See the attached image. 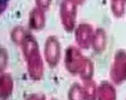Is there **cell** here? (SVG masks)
Instances as JSON below:
<instances>
[{
	"instance_id": "obj_1",
	"label": "cell",
	"mask_w": 126,
	"mask_h": 100,
	"mask_svg": "<svg viewBox=\"0 0 126 100\" xmlns=\"http://www.w3.org/2000/svg\"><path fill=\"white\" fill-rule=\"evenodd\" d=\"M78 6L75 0H62L59 14L62 27L67 33H72L76 28L78 17Z\"/></svg>"
},
{
	"instance_id": "obj_2",
	"label": "cell",
	"mask_w": 126,
	"mask_h": 100,
	"mask_svg": "<svg viewBox=\"0 0 126 100\" xmlns=\"http://www.w3.org/2000/svg\"><path fill=\"white\" fill-rule=\"evenodd\" d=\"M44 60L50 68L53 69L58 66L62 57V46L56 35H49L44 43Z\"/></svg>"
},
{
	"instance_id": "obj_3",
	"label": "cell",
	"mask_w": 126,
	"mask_h": 100,
	"mask_svg": "<svg viewBox=\"0 0 126 100\" xmlns=\"http://www.w3.org/2000/svg\"><path fill=\"white\" fill-rule=\"evenodd\" d=\"M109 76L112 83L121 85L126 81V50L120 49L114 54Z\"/></svg>"
},
{
	"instance_id": "obj_4",
	"label": "cell",
	"mask_w": 126,
	"mask_h": 100,
	"mask_svg": "<svg viewBox=\"0 0 126 100\" xmlns=\"http://www.w3.org/2000/svg\"><path fill=\"white\" fill-rule=\"evenodd\" d=\"M85 58L86 56H83L82 50L78 46H69L65 51V68L70 74L77 76L79 74V71L84 63Z\"/></svg>"
},
{
	"instance_id": "obj_5",
	"label": "cell",
	"mask_w": 126,
	"mask_h": 100,
	"mask_svg": "<svg viewBox=\"0 0 126 100\" xmlns=\"http://www.w3.org/2000/svg\"><path fill=\"white\" fill-rule=\"evenodd\" d=\"M95 30L90 24L81 23L74 30L75 40L81 50H88L92 46Z\"/></svg>"
},
{
	"instance_id": "obj_6",
	"label": "cell",
	"mask_w": 126,
	"mask_h": 100,
	"mask_svg": "<svg viewBox=\"0 0 126 100\" xmlns=\"http://www.w3.org/2000/svg\"><path fill=\"white\" fill-rule=\"evenodd\" d=\"M40 52L30 56L26 59V68L28 76L32 81L38 82L43 79L45 75V62Z\"/></svg>"
},
{
	"instance_id": "obj_7",
	"label": "cell",
	"mask_w": 126,
	"mask_h": 100,
	"mask_svg": "<svg viewBox=\"0 0 126 100\" xmlns=\"http://www.w3.org/2000/svg\"><path fill=\"white\" fill-rule=\"evenodd\" d=\"M46 24V11L34 6L29 13L28 25L30 30L34 31H40L44 30Z\"/></svg>"
},
{
	"instance_id": "obj_8",
	"label": "cell",
	"mask_w": 126,
	"mask_h": 100,
	"mask_svg": "<svg viewBox=\"0 0 126 100\" xmlns=\"http://www.w3.org/2000/svg\"><path fill=\"white\" fill-rule=\"evenodd\" d=\"M14 87H15V83L11 74L6 71L2 72L0 75V99H9L13 94Z\"/></svg>"
},
{
	"instance_id": "obj_9",
	"label": "cell",
	"mask_w": 126,
	"mask_h": 100,
	"mask_svg": "<svg viewBox=\"0 0 126 100\" xmlns=\"http://www.w3.org/2000/svg\"><path fill=\"white\" fill-rule=\"evenodd\" d=\"M97 100H117L114 84L109 81H102L97 85Z\"/></svg>"
},
{
	"instance_id": "obj_10",
	"label": "cell",
	"mask_w": 126,
	"mask_h": 100,
	"mask_svg": "<svg viewBox=\"0 0 126 100\" xmlns=\"http://www.w3.org/2000/svg\"><path fill=\"white\" fill-rule=\"evenodd\" d=\"M22 50V54L24 58V61L28 59L30 56L35 54V53L40 52V46L39 43H38L37 40L35 37L31 34H28L26 38L20 46Z\"/></svg>"
},
{
	"instance_id": "obj_11",
	"label": "cell",
	"mask_w": 126,
	"mask_h": 100,
	"mask_svg": "<svg viewBox=\"0 0 126 100\" xmlns=\"http://www.w3.org/2000/svg\"><path fill=\"white\" fill-rule=\"evenodd\" d=\"M107 47V33L103 28L95 30L91 48L97 54H102Z\"/></svg>"
},
{
	"instance_id": "obj_12",
	"label": "cell",
	"mask_w": 126,
	"mask_h": 100,
	"mask_svg": "<svg viewBox=\"0 0 126 100\" xmlns=\"http://www.w3.org/2000/svg\"><path fill=\"white\" fill-rule=\"evenodd\" d=\"M94 75V64L90 58L86 56L82 68L79 71L78 76L82 82L92 80Z\"/></svg>"
},
{
	"instance_id": "obj_13",
	"label": "cell",
	"mask_w": 126,
	"mask_h": 100,
	"mask_svg": "<svg viewBox=\"0 0 126 100\" xmlns=\"http://www.w3.org/2000/svg\"><path fill=\"white\" fill-rule=\"evenodd\" d=\"M28 34L29 33L26 31L24 26L16 25L10 31V40L16 46H20Z\"/></svg>"
},
{
	"instance_id": "obj_14",
	"label": "cell",
	"mask_w": 126,
	"mask_h": 100,
	"mask_svg": "<svg viewBox=\"0 0 126 100\" xmlns=\"http://www.w3.org/2000/svg\"><path fill=\"white\" fill-rule=\"evenodd\" d=\"M83 92L85 100H97V85L93 79L83 82Z\"/></svg>"
},
{
	"instance_id": "obj_15",
	"label": "cell",
	"mask_w": 126,
	"mask_h": 100,
	"mask_svg": "<svg viewBox=\"0 0 126 100\" xmlns=\"http://www.w3.org/2000/svg\"><path fill=\"white\" fill-rule=\"evenodd\" d=\"M67 100H85L82 85L78 83H73L68 90Z\"/></svg>"
},
{
	"instance_id": "obj_16",
	"label": "cell",
	"mask_w": 126,
	"mask_h": 100,
	"mask_svg": "<svg viewBox=\"0 0 126 100\" xmlns=\"http://www.w3.org/2000/svg\"><path fill=\"white\" fill-rule=\"evenodd\" d=\"M126 3L123 0H111V11L117 19H120L125 14Z\"/></svg>"
},
{
	"instance_id": "obj_17",
	"label": "cell",
	"mask_w": 126,
	"mask_h": 100,
	"mask_svg": "<svg viewBox=\"0 0 126 100\" xmlns=\"http://www.w3.org/2000/svg\"><path fill=\"white\" fill-rule=\"evenodd\" d=\"M0 71L4 72L9 63V54L6 48L1 47L0 49Z\"/></svg>"
},
{
	"instance_id": "obj_18",
	"label": "cell",
	"mask_w": 126,
	"mask_h": 100,
	"mask_svg": "<svg viewBox=\"0 0 126 100\" xmlns=\"http://www.w3.org/2000/svg\"><path fill=\"white\" fill-rule=\"evenodd\" d=\"M34 3H35L36 7L46 11V10L50 9L52 0H34Z\"/></svg>"
},
{
	"instance_id": "obj_19",
	"label": "cell",
	"mask_w": 126,
	"mask_h": 100,
	"mask_svg": "<svg viewBox=\"0 0 126 100\" xmlns=\"http://www.w3.org/2000/svg\"><path fill=\"white\" fill-rule=\"evenodd\" d=\"M25 100H46V97L42 93H31L25 98Z\"/></svg>"
},
{
	"instance_id": "obj_20",
	"label": "cell",
	"mask_w": 126,
	"mask_h": 100,
	"mask_svg": "<svg viewBox=\"0 0 126 100\" xmlns=\"http://www.w3.org/2000/svg\"><path fill=\"white\" fill-rule=\"evenodd\" d=\"M76 1V3H78V5H82L84 3V2H85V0H75Z\"/></svg>"
},
{
	"instance_id": "obj_21",
	"label": "cell",
	"mask_w": 126,
	"mask_h": 100,
	"mask_svg": "<svg viewBox=\"0 0 126 100\" xmlns=\"http://www.w3.org/2000/svg\"><path fill=\"white\" fill-rule=\"evenodd\" d=\"M50 100H58V99H56V98H51V99H50Z\"/></svg>"
},
{
	"instance_id": "obj_22",
	"label": "cell",
	"mask_w": 126,
	"mask_h": 100,
	"mask_svg": "<svg viewBox=\"0 0 126 100\" xmlns=\"http://www.w3.org/2000/svg\"><path fill=\"white\" fill-rule=\"evenodd\" d=\"M123 1H124V2H125V3H126V0H123Z\"/></svg>"
}]
</instances>
